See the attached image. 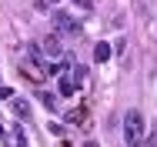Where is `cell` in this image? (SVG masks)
I'll list each match as a JSON object with an SVG mask.
<instances>
[{"label": "cell", "instance_id": "1", "mask_svg": "<svg viewBox=\"0 0 157 147\" xmlns=\"http://www.w3.org/2000/svg\"><path fill=\"white\" fill-rule=\"evenodd\" d=\"M144 141H147L144 114L140 110H127L124 114V144L127 147H144Z\"/></svg>", "mask_w": 157, "mask_h": 147}, {"label": "cell", "instance_id": "2", "mask_svg": "<svg viewBox=\"0 0 157 147\" xmlns=\"http://www.w3.org/2000/svg\"><path fill=\"white\" fill-rule=\"evenodd\" d=\"M54 30L60 37H80V24L70 14H63V10H54Z\"/></svg>", "mask_w": 157, "mask_h": 147}, {"label": "cell", "instance_id": "3", "mask_svg": "<svg viewBox=\"0 0 157 147\" xmlns=\"http://www.w3.org/2000/svg\"><path fill=\"white\" fill-rule=\"evenodd\" d=\"M40 50H44V57H60L63 54V44H60V33H50V37H44L40 40Z\"/></svg>", "mask_w": 157, "mask_h": 147}, {"label": "cell", "instance_id": "4", "mask_svg": "<svg viewBox=\"0 0 157 147\" xmlns=\"http://www.w3.org/2000/svg\"><path fill=\"white\" fill-rule=\"evenodd\" d=\"M94 60H97V64H104V60H110V44H104V40H100V44L94 47Z\"/></svg>", "mask_w": 157, "mask_h": 147}, {"label": "cell", "instance_id": "5", "mask_svg": "<svg viewBox=\"0 0 157 147\" xmlns=\"http://www.w3.org/2000/svg\"><path fill=\"white\" fill-rule=\"evenodd\" d=\"M10 107H13V114L24 120V117H30V104L27 100H10Z\"/></svg>", "mask_w": 157, "mask_h": 147}, {"label": "cell", "instance_id": "6", "mask_svg": "<svg viewBox=\"0 0 157 147\" xmlns=\"http://www.w3.org/2000/svg\"><path fill=\"white\" fill-rule=\"evenodd\" d=\"M7 147H27L24 134H20V130H13V134H10V144H7Z\"/></svg>", "mask_w": 157, "mask_h": 147}, {"label": "cell", "instance_id": "7", "mask_svg": "<svg viewBox=\"0 0 157 147\" xmlns=\"http://www.w3.org/2000/svg\"><path fill=\"white\" fill-rule=\"evenodd\" d=\"M144 147H157V124H154V134H151V137L144 141Z\"/></svg>", "mask_w": 157, "mask_h": 147}, {"label": "cell", "instance_id": "8", "mask_svg": "<svg viewBox=\"0 0 157 147\" xmlns=\"http://www.w3.org/2000/svg\"><path fill=\"white\" fill-rule=\"evenodd\" d=\"M57 0H40V10H47V7H54Z\"/></svg>", "mask_w": 157, "mask_h": 147}, {"label": "cell", "instance_id": "9", "mask_svg": "<svg viewBox=\"0 0 157 147\" xmlns=\"http://www.w3.org/2000/svg\"><path fill=\"white\" fill-rule=\"evenodd\" d=\"M74 3H80V7H90V0H74Z\"/></svg>", "mask_w": 157, "mask_h": 147}, {"label": "cell", "instance_id": "10", "mask_svg": "<svg viewBox=\"0 0 157 147\" xmlns=\"http://www.w3.org/2000/svg\"><path fill=\"white\" fill-rule=\"evenodd\" d=\"M80 147H97V144H90V141H87V144H80Z\"/></svg>", "mask_w": 157, "mask_h": 147}]
</instances>
